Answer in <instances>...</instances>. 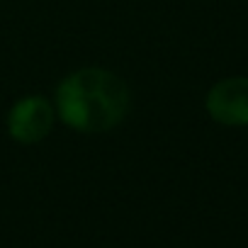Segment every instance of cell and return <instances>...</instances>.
<instances>
[{"instance_id":"obj_3","label":"cell","mask_w":248,"mask_h":248,"mask_svg":"<svg viewBox=\"0 0 248 248\" xmlns=\"http://www.w3.org/2000/svg\"><path fill=\"white\" fill-rule=\"evenodd\" d=\"M204 107L209 117L224 127H246L248 124V78L233 76L214 83L207 93Z\"/></svg>"},{"instance_id":"obj_2","label":"cell","mask_w":248,"mask_h":248,"mask_svg":"<svg viewBox=\"0 0 248 248\" xmlns=\"http://www.w3.org/2000/svg\"><path fill=\"white\" fill-rule=\"evenodd\" d=\"M54 117L56 112L49 100L27 95L13 105L8 114V132L17 144H37L51 132Z\"/></svg>"},{"instance_id":"obj_1","label":"cell","mask_w":248,"mask_h":248,"mask_svg":"<svg viewBox=\"0 0 248 248\" xmlns=\"http://www.w3.org/2000/svg\"><path fill=\"white\" fill-rule=\"evenodd\" d=\"M132 107L129 85L105 68H80L56 85V114L83 134L109 132Z\"/></svg>"}]
</instances>
